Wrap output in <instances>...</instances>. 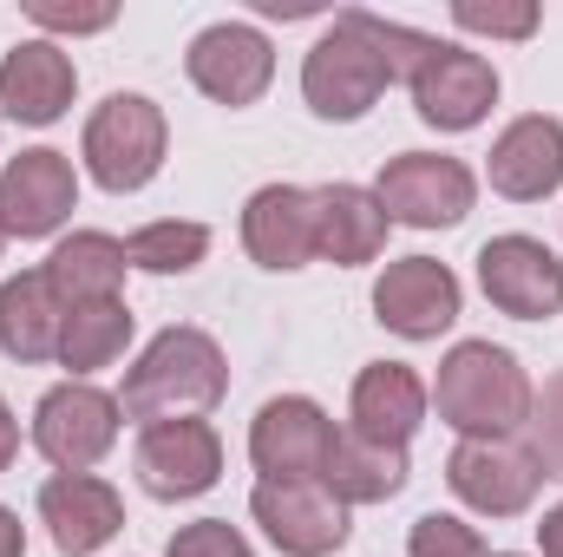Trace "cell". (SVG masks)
<instances>
[{
  "mask_svg": "<svg viewBox=\"0 0 563 557\" xmlns=\"http://www.w3.org/2000/svg\"><path fill=\"white\" fill-rule=\"evenodd\" d=\"M119 426H125L119 394H106L92 381H59L33 407V452L53 472H92L119 446Z\"/></svg>",
  "mask_w": 563,
  "mask_h": 557,
  "instance_id": "obj_6",
  "label": "cell"
},
{
  "mask_svg": "<svg viewBox=\"0 0 563 557\" xmlns=\"http://www.w3.org/2000/svg\"><path fill=\"white\" fill-rule=\"evenodd\" d=\"M164 557H256L250 538L230 525V518H197V525H177Z\"/></svg>",
  "mask_w": 563,
  "mask_h": 557,
  "instance_id": "obj_30",
  "label": "cell"
},
{
  "mask_svg": "<svg viewBox=\"0 0 563 557\" xmlns=\"http://www.w3.org/2000/svg\"><path fill=\"white\" fill-rule=\"evenodd\" d=\"M531 401H538V387H531L525 361L498 341L445 348L439 381H432V407L459 439H518L531 426Z\"/></svg>",
  "mask_w": 563,
  "mask_h": 557,
  "instance_id": "obj_1",
  "label": "cell"
},
{
  "mask_svg": "<svg viewBox=\"0 0 563 557\" xmlns=\"http://www.w3.org/2000/svg\"><path fill=\"white\" fill-rule=\"evenodd\" d=\"M79 92V66L59 40H20L0 59V119L13 125H59Z\"/></svg>",
  "mask_w": 563,
  "mask_h": 557,
  "instance_id": "obj_17",
  "label": "cell"
},
{
  "mask_svg": "<svg viewBox=\"0 0 563 557\" xmlns=\"http://www.w3.org/2000/svg\"><path fill=\"white\" fill-rule=\"evenodd\" d=\"M538 557H563V499L544 512V525H538Z\"/></svg>",
  "mask_w": 563,
  "mask_h": 557,
  "instance_id": "obj_32",
  "label": "cell"
},
{
  "mask_svg": "<svg viewBox=\"0 0 563 557\" xmlns=\"http://www.w3.org/2000/svg\"><path fill=\"white\" fill-rule=\"evenodd\" d=\"M387 210L367 184H314V263L361 270L387 250Z\"/></svg>",
  "mask_w": 563,
  "mask_h": 557,
  "instance_id": "obj_21",
  "label": "cell"
},
{
  "mask_svg": "<svg viewBox=\"0 0 563 557\" xmlns=\"http://www.w3.org/2000/svg\"><path fill=\"white\" fill-rule=\"evenodd\" d=\"M407 479H413L407 446H380V439H361V433H341V439H334V459H328V472H321V485H328L347 512H354V505H387V499H400Z\"/></svg>",
  "mask_w": 563,
  "mask_h": 557,
  "instance_id": "obj_24",
  "label": "cell"
},
{
  "mask_svg": "<svg viewBox=\"0 0 563 557\" xmlns=\"http://www.w3.org/2000/svg\"><path fill=\"white\" fill-rule=\"evenodd\" d=\"M459 302H465L459 276L432 256H400L374 282V321L394 328L400 341H439L459 321Z\"/></svg>",
  "mask_w": 563,
  "mask_h": 557,
  "instance_id": "obj_15",
  "label": "cell"
},
{
  "mask_svg": "<svg viewBox=\"0 0 563 557\" xmlns=\"http://www.w3.org/2000/svg\"><path fill=\"white\" fill-rule=\"evenodd\" d=\"M374 197H380L387 223H407V230H452V223L472 217L478 177H472L465 157H445V151H400V157L380 164Z\"/></svg>",
  "mask_w": 563,
  "mask_h": 557,
  "instance_id": "obj_5",
  "label": "cell"
},
{
  "mask_svg": "<svg viewBox=\"0 0 563 557\" xmlns=\"http://www.w3.org/2000/svg\"><path fill=\"white\" fill-rule=\"evenodd\" d=\"M132 472L151 499H203L223 479V433L210 419H157L132 446Z\"/></svg>",
  "mask_w": 563,
  "mask_h": 557,
  "instance_id": "obj_10",
  "label": "cell"
},
{
  "mask_svg": "<svg viewBox=\"0 0 563 557\" xmlns=\"http://www.w3.org/2000/svg\"><path fill=\"white\" fill-rule=\"evenodd\" d=\"M538 20H544L538 0H452V26L485 40H531Z\"/></svg>",
  "mask_w": 563,
  "mask_h": 557,
  "instance_id": "obj_27",
  "label": "cell"
},
{
  "mask_svg": "<svg viewBox=\"0 0 563 557\" xmlns=\"http://www.w3.org/2000/svg\"><path fill=\"white\" fill-rule=\"evenodd\" d=\"M492 557H525V551H492Z\"/></svg>",
  "mask_w": 563,
  "mask_h": 557,
  "instance_id": "obj_35",
  "label": "cell"
},
{
  "mask_svg": "<svg viewBox=\"0 0 563 557\" xmlns=\"http://www.w3.org/2000/svg\"><path fill=\"white\" fill-rule=\"evenodd\" d=\"M334 419L321 401L308 394H282V401H263V414L250 419V466L276 485H308L328 472L334 459Z\"/></svg>",
  "mask_w": 563,
  "mask_h": 557,
  "instance_id": "obj_8",
  "label": "cell"
},
{
  "mask_svg": "<svg viewBox=\"0 0 563 557\" xmlns=\"http://www.w3.org/2000/svg\"><path fill=\"white\" fill-rule=\"evenodd\" d=\"M0 250H7V230H0Z\"/></svg>",
  "mask_w": 563,
  "mask_h": 557,
  "instance_id": "obj_36",
  "label": "cell"
},
{
  "mask_svg": "<svg viewBox=\"0 0 563 557\" xmlns=\"http://www.w3.org/2000/svg\"><path fill=\"white\" fill-rule=\"evenodd\" d=\"M59 328H66V308L40 270H20L0 282V354L7 361H20V368L59 361Z\"/></svg>",
  "mask_w": 563,
  "mask_h": 557,
  "instance_id": "obj_23",
  "label": "cell"
},
{
  "mask_svg": "<svg viewBox=\"0 0 563 557\" xmlns=\"http://www.w3.org/2000/svg\"><path fill=\"white\" fill-rule=\"evenodd\" d=\"M478 288L498 315L511 321H551L563 315V263L551 243L511 230V237H492L478 250Z\"/></svg>",
  "mask_w": 563,
  "mask_h": 557,
  "instance_id": "obj_12",
  "label": "cell"
},
{
  "mask_svg": "<svg viewBox=\"0 0 563 557\" xmlns=\"http://www.w3.org/2000/svg\"><path fill=\"white\" fill-rule=\"evenodd\" d=\"M230 394V361L217 348V335L203 328H164L144 341V354L125 368V387H119V407L125 419H203L217 401Z\"/></svg>",
  "mask_w": 563,
  "mask_h": 557,
  "instance_id": "obj_2",
  "label": "cell"
},
{
  "mask_svg": "<svg viewBox=\"0 0 563 557\" xmlns=\"http://www.w3.org/2000/svg\"><path fill=\"white\" fill-rule=\"evenodd\" d=\"M250 518L263 525V538H269L282 557H334L347 545V505H341L321 479H308V485L256 479Z\"/></svg>",
  "mask_w": 563,
  "mask_h": 557,
  "instance_id": "obj_14",
  "label": "cell"
},
{
  "mask_svg": "<svg viewBox=\"0 0 563 557\" xmlns=\"http://www.w3.org/2000/svg\"><path fill=\"white\" fill-rule=\"evenodd\" d=\"M13 459H20V419H13L7 401H0V472H7Z\"/></svg>",
  "mask_w": 563,
  "mask_h": 557,
  "instance_id": "obj_34",
  "label": "cell"
},
{
  "mask_svg": "<svg viewBox=\"0 0 563 557\" xmlns=\"http://www.w3.org/2000/svg\"><path fill=\"white\" fill-rule=\"evenodd\" d=\"M164 151H170L164 106L144 99V92H112V99H99L92 119H86V132H79V157H86L92 184L112 190V197L144 190V184L164 171Z\"/></svg>",
  "mask_w": 563,
  "mask_h": 557,
  "instance_id": "obj_4",
  "label": "cell"
},
{
  "mask_svg": "<svg viewBox=\"0 0 563 557\" xmlns=\"http://www.w3.org/2000/svg\"><path fill=\"white\" fill-rule=\"evenodd\" d=\"M40 525L53 532L59 557H92L125 532V499L99 472H53L40 485Z\"/></svg>",
  "mask_w": 563,
  "mask_h": 557,
  "instance_id": "obj_16",
  "label": "cell"
},
{
  "mask_svg": "<svg viewBox=\"0 0 563 557\" xmlns=\"http://www.w3.org/2000/svg\"><path fill=\"white\" fill-rule=\"evenodd\" d=\"M184 73H190V86H197L203 99L243 112V106H256V99L276 86V46H269V33L250 26V20H217V26H203V33L190 40Z\"/></svg>",
  "mask_w": 563,
  "mask_h": 557,
  "instance_id": "obj_9",
  "label": "cell"
},
{
  "mask_svg": "<svg viewBox=\"0 0 563 557\" xmlns=\"http://www.w3.org/2000/svg\"><path fill=\"white\" fill-rule=\"evenodd\" d=\"M26 20L46 26V33H106L119 20V7H66V0H26Z\"/></svg>",
  "mask_w": 563,
  "mask_h": 557,
  "instance_id": "obj_31",
  "label": "cell"
},
{
  "mask_svg": "<svg viewBox=\"0 0 563 557\" xmlns=\"http://www.w3.org/2000/svg\"><path fill=\"white\" fill-rule=\"evenodd\" d=\"M125 270H132V263H125V243L106 237V230H73V237H59L53 256L40 263V276L59 295L66 315H73V308H92V302H119Z\"/></svg>",
  "mask_w": 563,
  "mask_h": 557,
  "instance_id": "obj_22",
  "label": "cell"
},
{
  "mask_svg": "<svg viewBox=\"0 0 563 557\" xmlns=\"http://www.w3.org/2000/svg\"><path fill=\"white\" fill-rule=\"evenodd\" d=\"M544 466V479H563V374L544 381V394L531 401V439H525Z\"/></svg>",
  "mask_w": 563,
  "mask_h": 557,
  "instance_id": "obj_29",
  "label": "cell"
},
{
  "mask_svg": "<svg viewBox=\"0 0 563 557\" xmlns=\"http://www.w3.org/2000/svg\"><path fill=\"white\" fill-rule=\"evenodd\" d=\"M0 557H26V525H20V512H7V505H0Z\"/></svg>",
  "mask_w": 563,
  "mask_h": 557,
  "instance_id": "obj_33",
  "label": "cell"
},
{
  "mask_svg": "<svg viewBox=\"0 0 563 557\" xmlns=\"http://www.w3.org/2000/svg\"><path fill=\"white\" fill-rule=\"evenodd\" d=\"M73 210H79V171H73L66 151L33 144V151H20V157L0 164V230H7V237L40 243V237H53Z\"/></svg>",
  "mask_w": 563,
  "mask_h": 557,
  "instance_id": "obj_11",
  "label": "cell"
},
{
  "mask_svg": "<svg viewBox=\"0 0 563 557\" xmlns=\"http://www.w3.org/2000/svg\"><path fill=\"white\" fill-rule=\"evenodd\" d=\"M387 86H394V73H387L380 46L367 33V7H341L334 26L301 59V99H308V112L328 119V125H354V119H367L380 106Z\"/></svg>",
  "mask_w": 563,
  "mask_h": 557,
  "instance_id": "obj_3",
  "label": "cell"
},
{
  "mask_svg": "<svg viewBox=\"0 0 563 557\" xmlns=\"http://www.w3.org/2000/svg\"><path fill=\"white\" fill-rule=\"evenodd\" d=\"M203 256H210V230L190 217H157V223L125 237V263L144 276H190Z\"/></svg>",
  "mask_w": 563,
  "mask_h": 557,
  "instance_id": "obj_26",
  "label": "cell"
},
{
  "mask_svg": "<svg viewBox=\"0 0 563 557\" xmlns=\"http://www.w3.org/2000/svg\"><path fill=\"white\" fill-rule=\"evenodd\" d=\"M407 92H413V112H420L432 132H472L498 106V66L485 53H472V46L439 40Z\"/></svg>",
  "mask_w": 563,
  "mask_h": 557,
  "instance_id": "obj_13",
  "label": "cell"
},
{
  "mask_svg": "<svg viewBox=\"0 0 563 557\" xmlns=\"http://www.w3.org/2000/svg\"><path fill=\"white\" fill-rule=\"evenodd\" d=\"M485 177H492V190L511 197V204H544L563 184V119H551V112L511 119V125L492 139Z\"/></svg>",
  "mask_w": 563,
  "mask_h": 557,
  "instance_id": "obj_18",
  "label": "cell"
},
{
  "mask_svg": "<svg viewBox=\"0 0 563 557\" xmlns=\"http://www.w3.org/2000/svg\"><path fill=\"white\" fill-rule=\"evenodd\" d=\"M445 485L478 518H525L544 492V466L525 439H459L445 452Z\"/></svg>",
  "mask_w": 563,
  "mask_h": 557,
  "instance_id": "obj_7",
  "label": "cell"
},
{
  "mask_svg": "<svg viewBox=\"0 0 563 557\" xmlns=\"http://www.w3.org/2000/svg\"><path fill=\"white\" fill-rule=\"evenodd\" d=\"M243 250L263 270H308L314 263V190L308 184H263L243 204Z\"/></svg>",
  "mask_w": 563,
  "mask_h": 557,
  "instance_id": "obj_19",
  "label": "cell"
},
{
  "mask_svg": "<svg viewBox=\"0 0 563 557\" xmlns=\"http://www.w3.org/2000/svg\"><path fill=\"white\" fill-rule=\"evenodd\" d=\"M426 407H432V387L407 361H367L354 374V394H347V433L361 439H380V446H407L426 426Z\"/></svg>",
  "mask_w": 563,
  "mask_h": 557,
  "instance_id": "obj_20",
  "label": "cell"
},
{
  "mask_svg": "<svg viewBox=\"0 0 563 557\" xmlns=\"http://www.w3.org/2000/svg\"><path fill=\"white\" fill-rule=\"evenodd\" d=\"M125 348H132V308H125V295H119V302L73 308L66 328H59V368H66L73 381H92V374L119 368Z\"/></svg>",
  "mask_w": 563,
  "mask_h": 557,
  "instance_id": "obj_25",
  "label": "cell"
},
{
  "mask_svg": "<svg viewBox=\"0 0 563 557\" xmlns=\"http://www.w3.org/2000/svg\"><path fill=\"white\" fill-rule=\"evenodd\" d=\"M407 557H492V551H485L478 525H465L452 512H426L407 532Z\"/></svg>",
  "mask_w": 563,
  "mask_h": 557,
  "instance_id": "obj_28",
  "label": "cell"
}]
</instances>
